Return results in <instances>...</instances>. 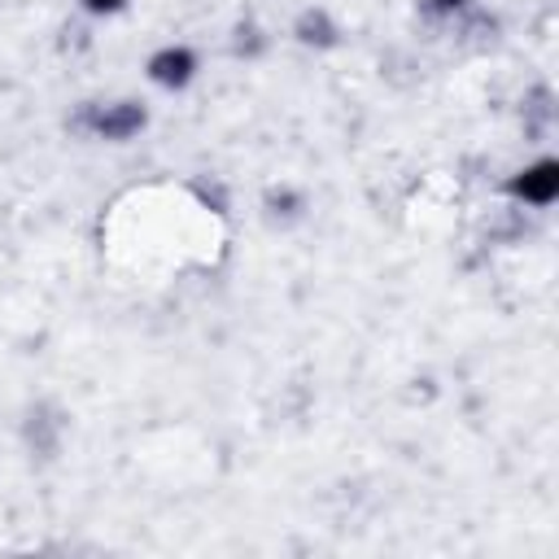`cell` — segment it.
<instances>
[{"instance_id":"cell-1","label":"cell","mask_w":559,"mask_h":559,"mask_svg":"<svg viewBox=\"0 0 559 559\" xmlns=\"http://www.w3.org/2000/svg\"><path fill=\"white\" fill-rule=\"evenodd\" d=\"M192 74H197V57H192V48H183V44H166V48H157L153 57H148V79L157 83V87H188L192 83Z\"/></svg>"},{"instance_id":"cell-2","label":"cell","mask_w":559,"mask_h":559,"mask_svg":"<svg viewBox=\"0 0 559 559\" xmlns=\"http://www.w3.org/2000/svg\"><path fill=\"white\" fill-rule=\"evenodd\" d=\"M87 127H92V135H100V140H127V135H135V131L144 127V109L131 105V100L96 105V109L87 114Z\"/></svg>"},{"instance_id":"cell-3","label":"cell","mask_w":559,"mask_h":559,"mask_svg":"<svg viewBox=\"0 0 559 559\" xmlns=\"http://www.w3.org/2000/svg\"><path fill=\"white\" fill-rule=\"evenodd\" d=\"M511 192L524 197L528 205H550L555 192H559V162H555V157L533 162L528 170H520V179L511 183Z\"/></svg>"},{"instance_id":"cell-4","label":"cell","mask_w":559,"mask_h":559,"mask_svg":"<svg viewBox=\"0 0 559 559\" xmlns=\"http://www.w3.org/2000/svg\"><path fill=\"white\" fill-rule=\"evenodd\" d=\"M297 31H301V39H306V44H328V39H332V35H328V17H323V13H306Z\"/></svg>"},{"instance_id":"cell-5","label":"cell","mask_w":559,"mask_h":559,"mask_svg":"<svg viewBox=\"0 0 559 559\" xmlns=\"http://www.w3.org/2000/svg\"><path fill=\"white\" fill-rule=\"evenodd\" d=\"M79 4H83L87 13H118L127 0H79Z\"/></svg>"},{"instance_id":"cell-6","label":"cell","mask_w":559,"mask_h":559,"mask_svg":"<svg viewBox=\"0 0 559 559\" xmlns=\"http://www.w3.org/2000/svg\"><path fill=\"white\" fill-rule=\"evenodd\" d=\"M432 4H437V9H459L463 0H432Z\"/></svg>"}]
</instances>
